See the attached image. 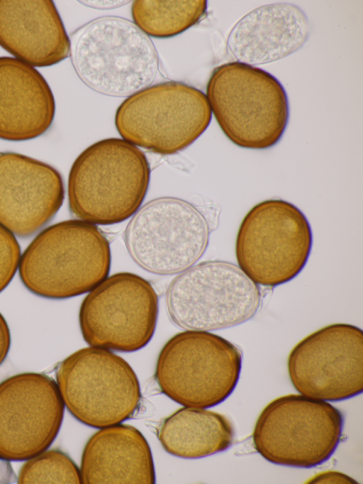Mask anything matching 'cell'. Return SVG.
Masks as SVG:
<instances>
[{"label":"cell","mask_w":363,"mask_h":484,"mask_svg":"<svg viewBox=\"0 0 363 484\" xmlns=\"http://www.w3.org/2000/svg\"><path fill=\"white\" fill-rule=\"evenodd\" d=\"M150 180V164L141 150L121 138L101 140L83 150L71 167L69 210L92 224L122 222L139 209Z\"/></svg>","instance_id":"obj_1"},{"label":"cell","mask_w":363,"mask_h":484,"mask_svg":"<svg viewBox=\"0 0 363 484\" xmlns=\"http://www.w3.org/2000/svg\"><path fill=\"white\" fill-rule=\"evenodd\" d=\"M111 248L94 224L71 219L40 231L21 255L18 274L33 294L62 299L91 291L108 275Z\"/></svg>","instance_id":"obj_2"},{"label":"cell","mask_w":363,"mask_h":484,"mask_svg":"<svg viewBox=\"0 0 363 484\" xmlns=\"http://www.w3.org/2000/svg\"><path fill=\"white\" fill-rule=\"evenodd\" d=\"M76 74L92 90L125 97L149 87L159 70L151 39L134 23L118 16L95 18L69 38Z\"/></svg>","instance_id":"obj_3"},{"label":"cell","mask_w":363,"mask_h":484,"mask_svg":"<svg viewBox=\"0 0 363 484\" xmlns=\"http://www.w3.org/2000/svg\"><path fill=\"white\" fill-rule=\"evenodd\" d=\"M206 96L222 131L239 147L272 148L287 127L286 92L274 76L259 67L238 62L216 67Z\"/></svg>","instance_id":"obj_4"},{"label":"cell","mask_w":363,"mask_h":484,"mask_svg":"<svg viewBox=\"0 0 363 484\" xmlns=\"http://www.w3.org/2000/svg\"><path fill=\"white\" fill-rule=\"evenodd\" d=\"M242 360L240 349L227 339L208 331H186L162 347L155 378L161 392L175 402L208 408L233 392Z\"/></svg>","instance_id":"obj_5"},{"label":"cell","mask_w":363,"mask_h":484,"mask_svg":"<svg viewBox=\"0 0 363 484\" xmlns=\"http://www.w3.org/2000/svg\"><path fill=\"white\" fill-rule=\"evenodd\" d=\"M313 245L311 225L301 209L281 199L253 206L236 236L239 268L257 285L276 287L303 269Z\"/></svg>","instance_id":"obj_6"},{"label":"cell","mask_w":363,"mask_h":484,"mask_svg":"<svg viewBox=\"0 0 363 484\" xmlns=\"http://www.w3.org/2000/svg\"><path fill=\"white\" fill-rule=\"evenodd\" d=\"M341 411L324 400L287 395L269 402L255 423L252 442L269 462L310 468L322 464L340 442Z\"/></svg>","instance_id":"obj_7"},{"label":"cell","mask_w":363,"mask_h":484,"mask_svg":"<svg viewBox=\"0 0 363 484\" xmlns=\"http://www.w3.org/2000/svg\"><path fill=\"white\" fill-rule=\"evenodd\" d=\"M261 292L235 264L201 262L184 270L169 285L168 315L186 331L233 327L252 319L261 304Z\"/></svg>","instance_id":"obj_8"},{"label":"cell","mask_w":363,"mask_h":484,"mask_svg":"<svg viewBox=\"0 0 363 484\" xmlns=\"http://www.w3.org/2000/svg\"><path fill=\"white\" fill-rule=\"evenodd\" d=\"M212 112L206 94L186 84L168 81L125 99L115 125L123 140L160 155L178 153L206 130Z\"/></svg>","instance_id":"obj_9"},{"label":"cell","mask_w":363,"mask_h":484,"mask_svg":"<svg viewBox=\"0 0 363 484\" xmlns=\"http://www.w3.org/2000/svg\"><path fill=\"white\" fill-rule=\"evenodd\" d=\"M55 378L65 407L89 427L120 424L139 409L141 392L135 373L106 349L91 346L74 352L58 364Z\"/></svg>","instance_id":"obj_10"},{"label":"cell","mask_w":363,"mask_h":484,"mask_svg":"<svg viewBox=\"0 0 363 484\" xmlns=\"http://www.w3.org/2000/svg\"><path fill=\"white\" fill-rule=\"evenodd\" d=\"M210 227L191 203L172 197L152 199L128 224L124 241L132 259L143 270L167 275L182 272L204 254Z\"/></svg>","instance_id":"obj_11"},{"label":"cell","mask_w":363,"mask_h":484,"mask_svg":"<svg viewBox=\"0 0 363 484\" xmlns=\"http://www.w3.org/2000/svg\"><path fill=\"white\" fill-rule=\"evenodd\" d=\"M158 315V297L152 285L131 273L106 277L83 299L81 332L91 346L133 352L151 340Z\"/></svg>","instance_id":"obj_12"},{"label":"cell","mask_w":363,"mask_h":484,"mask_svg":"<svg viewBox=\"0 0 363 484\" xmlns=\"http://www.w3.org/2000/svg\"><path fill=\"white\" fill-rule=\"evenodd\" d=\"M288 373L301 395L342 401L363 391V331L354 325L324 326L299 341L289 355Z\"/></svg>","instance_id":"obj_13"},{"label":"cell","mask_w":363,"mask_h":484,"mask_svg":"<svg viewBox=\"0 0 363 484\" xmlns=\"http://www.w3.org/2000/svg\"><path fill=\"white\" fill-rule=\"evenodd\" d=\"M65 405L56 381L22 373L0 383V458L26 461L48 449L61 428Z\"/></svg>","instance_id":"obj_14"},{"label":"cell","mask_w":363,"mask_h":484,"mask_svg":"<svg viewBox=\"0 0 363 484\" xmlns=\"http://www.w3.org/2000/svg\"><path fill=\"white\" fill-rule=\"evenodd\" d=\"M65 197L61 174L52 166L13 152H0V224L26 238L55 216Z\"/></svg>","instance_id":"obj_15"},{"label":"cell","mask_w":363,"mask_h":484,"mask_svg":"<svg viewBox=\"0 0 363 484\" xmlns=\"http://www.w3.org/2000/svg\"><path fill=\"white\" fill-rule=\"evenodd\" d=\"M310 33L309 20L300 7L289 3L270 4L242 17L230 31L227 47L238 62L267 64L301 48Z\"/></svg>","instance_id":"obj_16"},{"label":"cell","mask_w":363,"mask_h":484,"mask_svg":"<svg viewBox=\"0 0 363 484\" xmlns=\"http://www.w3.org/2000/svg\"><path fill=\"white\" fill-rule=\"evenodd\" d=\"M0 46L42 67L66 59L70 42L52 1L0 0Z\"/></svg>","instance_id":"obj_17"},{"label":"cell","mask_w":363,"mask_h":484,"mask_svg":"<svg viewBox=\"0 0 363 484\" xmlns=\"http://www.w3.org/2000/svg\"><path fill=\"white\" fill-rule=\"evenodd\" d=\"M55 114L50 86L33 66L0 57V139L31 140L45 133Z\"/></svg>","instance_id":"obj_18"},{"label":"cell","mask_w":363,"mask_h":484,"mask_svg":"<svg viewBox=\"0 0 363 484\" xmlns=\"http://www.w3.org/2000/svg\"><path fill=\"white\" fill-rule=\"evenodd\" d=\"M82 483L154 484L150 446L135 427L117 424L101 428L86 442L82 455Z\"/></svg>","instance_id":"obj_19"},{"label":"cell","mask_w":363,"mask_h":484,"mask_svg":"<svg viewBox=\"0 0 363 484\" xmlns=\"http://www.w3.org/2000/svg\"><path fill=\"white\" fill-rule=\"evenodd\" d=\"M157 438L169 453L183 458H200L227 450L234 431L223 414L203 408L183 407L164 419Z\"/></svg>","instance_id":"obj_20"},{"label":"cell","mask_w":363,"mask_h":484,"mask_svg":"<svg viewBox=\"0 0 363 484\" xmlns=\"http://www.w3.org/2000/svg\"><path fill=\"white\" fill-rule=\"evenodd\" d=\"M206 10L205 0H136L131 13L134 23L146 35L166 38L196 24Z\"/></svg>","instance_id":"obj_21"},{"label":"cell","mask_w":363,"mask_h":484,"mask_svg":"<svg viewBox=\"0 0 363 484\" xmlns=\"http://www.w3.org/2000/svg\"><path fill=\"white\" fill-rule=\"evenodd\" d=\"M17 483H82L78 466L59 449H46L26 460L19 471Z\"/></svg>","instance_id":"obj_22"},{"label":"cell","mask_w":363,"mask_h":484,"mask_svg":"<svg viewBox=\"0 0 363 484\" xmlns=\"http://www.w3.org/2000/svg\"><path fill=\"white\" fill-rule=\"evenodd\" d=\"M21 258V248L16 236L0 224V293L14 277Z\"/></svg>","instance_id":"obj_23"},{"label":"cell","mask_w":363,"mask_h":484,"mask_svg":"<svg viewBox=\"0 0 363 484\" xmlns=\"http://www.w3.org/2000/svg\"><path fill=\"white\" fill-rule=\"evenodd\" d=\"M312 483H357L351 477L337 471H329L318 473L308 480Z\"/></svg>","instance_id":"obj_24"},{"label":"cell","mask_w":363,"mask_h":484,"mask_svg":"<svg viewBox=\"0 0 363 484\" xmlns=\"http://www.w3.org/2000/svg\"><path fill=\"white\" fill-rule=\"evenodd\" d=\"M11 332L7 322L0 313V365L7 357L11 347Z\"/></svg>","instance_id":"obj_25"},{"label":"cell","mask_w":363,"mask_h":484,"mask_svg":"<svg viewBox=\"0 0 363 484\" xmlns=\"http://www.w3.org/2000/svg\"><path fill=\"white\" fill-rule=\"evenodd\" d=\"M17 478L9 461L0 458V483H13Z\"/></svg>","instance_id":"obj_26"}]
</instances>
